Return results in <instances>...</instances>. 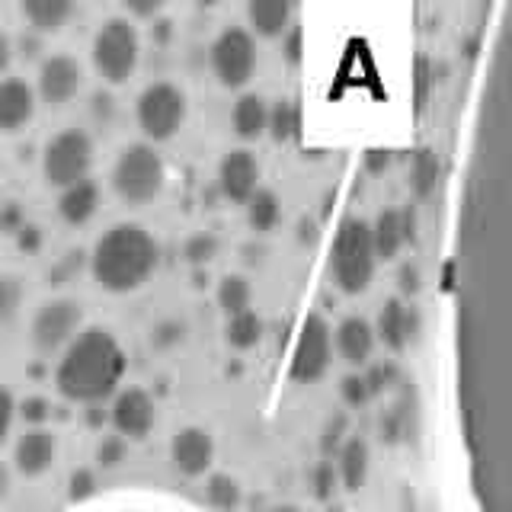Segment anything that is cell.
<instances>
[{
  "mask_svg": "<svg viewBox=\"0 0 512 512\" xmlns=\"http://www.w3.org/2000/svg\"><path fill=\"white\" fill-rule=\"evenodd\" d=\"M442 292L464 500L471 512H512V0H500L477 80Z\"/></svg>",
  "mask_w": 512,
  "mask_h": 512,
  "instance_id": "1",
  "label": "cell"
},
{
  "mask_svg": "<svg viewBox=\"0 0 512 512\" xmlns=\"http://www.w3.org/2000/svg\"><path fill=\"white\" fill-rule=\"evenodd\" d=\"M125 349L109 330L87 327L64 346L55 365V388L71 404L96 407L122 388Z\"/></svg>",
  "mask_w": 512,
  "mask_h": 512,
  "instance_id": "2",
  "label": "cell"
},
{
  "mask_svg": "<svg viewBox=\"0 0 512 512\" xmlns=\"http://www.w3.org/2000/svg\"><path fill=\"white\" fill-rule=\"evenodd\" d=\"M160 263V247L151 231L141 224H116L96 240L90 256V272L106 292H135L154 276Z\"/></svg>",
  "mask_w": 512,
  "mask_h": 512,
  "instance_id": "3",
  "label": "cell"
},
{
  "mask_svg": "<svg viewBox=\"0 0 512 512\" xmlns=\"http://www.w3.org/2000/svg\"><path fill=\"white\" fill-rule=\"evenodd\" d=\"M378 253L372 244V224L346 218L330 247V279L346 295H362L375 279Z\"/></svg>",
  "mask_w": 512,
  "mask_h": 512,
  "instance_id": "4",
  "label": "cell"
},
{
  "mask_svg": "<svg viewBox=\"0 0 512 512\" xmlns=\"http://www.w3.org/2000/svg\"><path fill=\"white\" fill-rule=\"evenodd\" d=\"M167 170L151 144H128L112 164V189L128 205H148L164 189Z\"/></svg>",
  "mask_w": 512,
  "mask_h": 512,
  "instance_id": "5",
  "label": "cell"
},
{
  "mask_svg": "<svg viewBox=\"0 0 512 512\" xmlns=\"http://www.w3.org/2000/svg\"><path fill=\"white\" fill-rule=\"evenodd\" d=\"M138 55H141V42L135 26L122 20V16H112L100 26L93 39V64L106 84H125L128 77L138 68Z\"/></svg>",
  "mask_w": 512,
  "mask_h": 512,
  "instance_id": "6",
  "label": "cell"
},
{
  "mask_svg": "<svg viewBox=\"0 0 512 512\" xmlns=\"http://www.w3.org/2000/svg\"><path fill=\"white\" fill-rule=\"evenodd\" d=\"M135 119L151 141H170L186 122V93L170 80H154L138 96Z\"/></svg>",
  "mask_w": 512,
  "mask_h": 512,
  "instance_id": "7",
  "label": "cell"
},
{
  "mask_svg": "<svg viewBox=\"0 0 512 512\" xmlns=\"http://www.w3.org/2000/svg\"><path fill=\"white\" fill-rule=\"evenodd\" d=\"M333 362V330L320 314H308L298 327L292 359H288V378L295 384H317L330 372Z\"/></svg>",
  "mask_w": 512,
  "mask_h": 512,
  "instance_id": "8",
  "label": "cell"
},
{
  "mask_svg": "<svg viewBox=\"0 0 512 512\" xmlns=\"http://www.w3.org/2000/svg\"><path fill=\"white\" fill-rule=\"evenodd\" d=\"M90 167H93V141L87 132H80V128H64V132H58L45 144L42 170H45V180L52 186L64 189L71 183L87 180Z\"/></svg>",
  "mask_w": 512,
  "mask_h": 512,
  "instance_id": "9",
  "label": "cell"
},
{
  "mask_svg": "<svg viewBox=\"0 0 512 512\" xmlns=\"http://www.w3.org/2000/svg\"><path fill=\"white\" fill-rule=\"evenodd\" d=\"M208 64L224 87H244L256 71V39L244 26L221 29L212 48H208Z\"/></svg>",
  "mask_w": 512,
  "mask_h": 512,
  "instance_id": "10",
  "label": "cell"
},
{
  "mask_svg": "<svg viewBox=\"0 0 512 512\" xmlns=\"http://www.w3.org/2000/svg\"><path fill=\"white\" fill-rule=\"evenodd\" d=\"M80 324H84V311H80L77 301L71 298L48 301L36 311V317H32V346H36L42 356L64 352V346L80 333Z\"/></svg>",
  "mask_w": 512,
  "mask_h": 512,
  "instance_id": "11",
  "label": "cell"
},
{
  "mask_svg": "<svg viewBox=\"0 0 512 512\" xmlns=\"http://www.w3.org/2000/svg\"><path fill=\"white\" fill-rule=\"evenodd\" d=\"M109 423L116 429V436H122L125 442L148 439L157 423V404L151 391L138 388V384L119 388L112 394V404H109Z\"/></svg>",
  "mask_w": 512,
  "mask_h": 512,
  "instance_id": "12",
  "label": "cell"
},
{
  "mask_svg": "<svg viewBox=\"0 0 512 512\" xmlns=\"http://www.w3.org/2000/svg\"><path fill=\"white\" fill-rule=\"evenodd\" d=\"M170 461L183 477H208L215 464V439L202 426H186L170 439Z\"/></svg>",
  "mask_w": 512,
  "mask_h": 512,
  "instance_id": "13",
  "label": "cell"
},
{
  "mask_svg": "<svg viewBox=\"0 0 512 512\" xmlns=\"http://www.w3.org/2000/svg\"><path fill=\"white\" fill-rule=\"evenodd\" d=\"M218 186L224 192V199L247 205L253 192L260 189V160L244 148L231 151L218 167Z\"/></svg>",
  "mask_w": 512,
  "mask_h": 512,
  "instance_id": "14",
  "label": "cell"
},
{
  "mask_svg": "<svg viewBox=\"0 0 512 512\" xmlns=\"http://www.w3.org/2000/svg\"><path fill=\"white\" fill-rule=\"evenodd\" d=\"M39 96L48 106H64L71 103L80 90V64L71 55H52L42 61L39 68Z\"/></svg>",
  "mask_w": 512,
  "mask_h": 512,
  "instance_id": "15",
  "label": "cell"
},
{
  "mask_svg": "<svg viewBox=\"0 0 512 512\" xmlns=\"http://www.w3.org/2000/svg\"><path fill=\"white\" fill-rule=\"evenodd\" d=\"M416 330H420V314H416L404 298H388L381 304L378 320H375V336L388 349L404 352L413 343Z\"/></svg>",
  "mask_w": 512,
  "mask_h": 512,
  "instance_id": "16",
  "label": "cell"
},
{
  "mask_svg": "<svg viewBox=\"0 0 512 512\" xmlns=\"http://www.w3.org/2000/svg\"><path fill=\"white\" fill-rule=\"evenodd\" d=\"M375 327L365 317H343L340 327L333 330V352L349 365H365L375 352Z\"/></svg>",
  "mask_w": 512,
  "mask_h": 512,
  "instance_id": "17",
  "label": "cell"
},
{
  "mask_svg": "<svg viewBox=\"0 0 512 512\" xmlns=\"http://www.w3.org/2000/svg\"><path fill=\"white\" fill-rule=\"evenodd\" d=\"M13 464L23 477L45 474L55 464V436L42 426L26 429L13 445Z\"/></svg>",
  "mask_w": 512,
  "mask_h": 512,
  "instance_id": "18",
  "label": "cell"
},
{
  "mask_svg": "<svg viewBox=\"0 0 512 512\" xmlns=\"http://www.w3.org/2000/svg\"><path fill=\"white\" fill-rule=\"evenodd\" d=\"M413 240V215L404 208H384L372 224V244L378 260H394Z\"/></svg>",
  "mask_w": 512,
  "mask_h": 512,
  "instance_id": "19",
  "label": "cell"
},
{
  "mask_svg": "<svg viewBox=\"0 0 512 512\" xmlns=\"http://www.w3.org/2000/svg\"><path fill=\"white\" fill-rule=\"evenodd\" d=\"M36 109V93L23 77L0 80V132H16L32 119Z\"/></svg>",
  "mask_w": 512,
  "mask_h": 512,
  "instance_id": "20",
  "label": "cell"
},
{
  "mask_svg": "<svg viewBox=\"0 0 512 512\" xmlns=\"http://www.w3.org/2000/svg\"><path fill=\"white\" fill-rule=\"evenodd\" d=\"M336 477H340V487L356 493L365 487L368 480V468H372V455H368V442L359 436L343 439V445L336 448Z\"/></svg>",
  "mask_w": 512,
  "mask_h": 512,
  "instance_id": "21",
  "label": "cell"
},
{
  "mask_svg": "<svg viewBox=\"0 0 512 512\" xmlns=\"http://www.w3.org/2000/svg\"><path fill=\"white\" fill-rule=\"evenodd\" d=\"M96 208H100V186H96L90 176L80 183L64 186L58 196V215L68 224H74V228L87 224L96 215Z\"/></svg>",
  "mask_w": 512,
  "mask_h": 512,
  "instance_id": "22",
  "label": "cell"
},
{
  "mask_svg": "<svg viewBox=\"0 0 512 512\" xmlns=\"http://www.w3.org/2000/svg\"><path fill=\"white\" fill-rule=\"evenodd\" d=\"M266 122H269V106H266L263 96H256V93L237 96V103L231 106L234 135L253 141V138H260L266 132Z\"/></svg>",
  "mask_w": 512,
  "mask_h": 512,
  "instance_id": "23",
  "label": "cell"
},
{
  "mask_svg": "<svg viewBox=\"0 0 512 512\" xmlns=\"http://www.w3.org/2000/svg\"><path fill=\"white\" fill-rule=\"evenodd\" d=\"M292 4L295 0H247L250 26L266 39L282 36L288 29V20H292Z\"/></svg>",
  "mask_w": 512,
  "mask_h": 512,
  "instance_id": "24",
  "label": "cell"
},
{
  "mask_svg": "<svg viewBox=\"0 0 512 512\" xmlns=\"http://www.w3.org/2000/svg\"><path fill=\"white\" fill-rule=\"evenodd\" d=\"M26 20L39 32H55L71 20L74 0H20Z\"/></svg>",
  "mask_w": 512,
  "mask_h": 512,
  "instance_id": "25",
  "label": "cell"
},
{
  "mask_svg": "<svg viewBox=\"0 0 512 512\" xmlns=\"http://www.w3.org/2000/svg\"><path fill=\"white\" fill-rule=\"evenodd\" d=\"M87 512H196L180 503L167 500V496H148V493H132V496H116V500L96 503Z\"/></svg>",
  "mask_w": 512,
  "mask_h": 512,
  "instance_id": "26",
  "label": "cell"
},
{
  "mask_svg": "<svg viewBox=\"0 0 512 512\" xmlns=\"http://www.w3.org/2000/svg\"><path fill=\"white\" fill-rule=\"evenodd\" d=\"M240 500H244V490L240 484L224 471H212L205 477V503L215 512H237Z\"/></svg>",
  "mask_w": 512,
  "mask_h": 512,
  "instance_id": "27",
  "label": "cell"
},
{
  "mask_svg": "<svg viewBox=\"0 0 512 512\" xmlns=\"http://www.w3.org/2000/svg\"><path fill=\"white\" fill-rule=\"evenodd\" d=\"M224 336H228V346L231 349L247 352V349H253L256 343L263 340V317L256 314L253 308L240 311V314H231L228 317V327H224Z\"/></svg>",
  "mask_w": 512,
  "mask_h": 512,
  "instance_id": "28",
  "label": "cell"
},
{
  "mask_svg": "<svg viewBox=\"0 0 512 512\" xmlns=\"http://www.w3.org/2000/svg\"><path fill=\"white\" fill-rule=\"evenodd\" d=\"M247 221H250V228L253 231H272L276 224L282 221V202L279 196L272 189H256L250 202H247Z\"/></svg>",
  "mask_w": 512,
  "mask_h": 512,
  "instance_id": "29",
  "label": "cell"
},
{
  "mask_svg": "<svg viewBox=\"0 0 512 512\" xmlns=\"http://www.w3.org/2000/svg\"><path fill=\"white\" fill-rule=\"evenodd\" d=\"M436 183H439V157L432 154L429 148L416 151L413 154V164H410V189L420 199H426V196H432Z\"/></svg>",
  "mask_w": 512,
  "mask_h": 512,
  "instance_id": "30",
  "label": "cell"
},
{
  "mask_svg": "<svg viewBox=\"0 0 512 512\" xmlns=\"http://www.w3.org/2000/svg\"><path fill=\"white\" fill-rule=\"evenodd\" d=\"M218 308L224 314H240V311H247L250 308V301H253V288L244 276H228V279H221L218 282Z\"/></svg>",
  "mask_w": 512,
  "mask_h": 512,
  "instance_id": "31",
  "label": "cell"
},
{
  "mask_svg": "<svg viewBox=\"0 0 512 512\" xmlns=\"http://www.w3.org/2000/svg\"><path fill=\"white\" fill-rule=\"evenodd\" d=\"M266 132L276 138V141H288L295 138L298 132V106L279 100L276 106H269V122H266Z\"/></svg>",
  "mask_w": 512,
  "mask_h": 512,
  "instance_id": "32",
  "label": "cell"
},
{
  "mask_svg": "<svg viewBox=\"0 0 512 512\" xmlns=\"http://www.w3.org/2000/svg\"><path fill=\"white\" fill-rule=\"evenodd\" d=\"M215 253H218V237H212V234H192L183 244V256H186V263H192V266L208 263Z\"/></svg>",
  "mask_w": 512,
  "mask_h": 512,
  "instance_id": "33",
  "label": "cell"
},
{
  "mask_svg": "<svg viewBox=\"0 0 512 512\" xmlns=\"http://www.w3.org/2000/svg\"><path fill=\"white\" fill-rule=\"evenodd\" d=\"M340 397H343V404H346L349 410L365 407L368 400H372V391H368L365 375H346V378L340 381Z\"/></svg>",
  "mask_w": 512,
  "mask_h": 512,
  "instance_id": "34",
  "label": "cell"
},
{
  "mask_svg": "<svg viewBox=\"0 0 512 512\" xmlns=\"http://www.w3.org/2000/svg\"><path fill=\"white\" fill-rule=\"evenodd\" d=\"M340 487V477H336V468L330 461H320L317 468L311 471V493L317 500H330L333 490Z\"/></svg>",
  "mask_w": 512,
  "mask_h": 512,
  "instance_id": "35",
  "label": "cell"
},
{
  "mask_svg": "<svg viewBox=\"0 0 512 512\" xmlns=\"http://www.w3.org/2000/svg\"><path fill=\"white\" fill-rule=\"evenodd\" d=\"M394 381H397V365H391V362H375L365 372V384H368V391H372V397L391 391Z\"/></svg>",
  "mask_w": 512,
  "mask_h": 512,
  "instance_id": "36",
  "label": "cell"
},
{
  "mask_svg": "<svg viewBox=\"0 0 512 512\" xmlns=\"http://www.w3.org/2000/svg\"><path fill=\"white\" fill-rule=\"evenodd\" d=\"M16 416H20V420H26L32 429L36 426H42L48 416H52V404H48L45 397H26V400H20V404H16Z\"/></svg>",
  "mask_w": 512,
  "mask_h": 512,
  "instance_id": "37",
  "label": "cell"
},
{
  "mask_svg": "<svg viewBox=\"0 0 512 512\" xmlns=\"http://www.w3.org/2000/svg\"><path fill=\"white\" fill-rule=\"evenodd\" d=\"M125 452H128V442L122 436H109L100 442V452H96V461L103 464V468H116V464L125 461Z\"/></svg>",
  "mask_w": 512,
  "mask_h": 512,
  "instance_id": "38",
  "label": "cell"
},
{
  "mask_svg": "<svg viewBox=\"0 0 512 512\" xmlns=\"http://www.w3.org/2000/svg\"><path fill=\"white\" fill-rule=\"evenodd\" d=\"M68 493H71L74 503H87L90 496L96 493V477H93V471H87V468L74 471L71 484H68Z\"/></svg>",
  "mask_w": 512,
  "mask_h": 512,
  "instance_id": "39",
  "label": "cell"
},
{
  "mask_svg": "<svg viewBox=\"0 0 512 512\" xmlns=\"http://www.w3.org/2000/svg\"><path fill=\"white\" fill-rule=\"evenodd\" d=\"M13 420H16V400L7 388H0V445L7 442Z\"/></svg>",
  "mask_w": 512,
  "mask_h": 512,
  "instance_id": "40",
  "label": "cell"
},
{
  "mask_svg": "<svg viewBox=\"0 0 512 512\" xmlns=\"http://www.w3.org/2000/svg\"><path fill=\"white\" fill-rule=\"evenodd\" d=\"M23 224H26V215H23V208L16 202H7L4 208H0V231H4V234H16Z\"/></svg>",
  "mask_w": 512,
  "mask_h": 512,
  "instance_id": "41",
  "label": "cell"
},
{
  "mask_svg": "<svg viewBox=\"0 0 512 512\" xmlns=\"http://www.w3.org/2000/svg\"><path fill=\"white\" fill-rule=\"evenodd\" d=\"M13 237H16V247H20L23 253H39L42 240H45V237H42V231L36 228V224H29V221H26L23 228L16 231Z\"/></svg>",
  "mask_w": 512,
  "mask_h": 512,
  "instance_id": "42",
  "label": "cell"
},
{
  "mask_svg": "<svg viewBox=\"0 0 512 512\" xmlns=\"http://www.w3.org/2000/svg\"><path fill=\"white\" fill-rule=\"evenodd\" d=\"M397 285L404 295H416L420 292V269H416V263H404L397 272Z\"/></svg>",
  "mask_w": 512,
  "mask_h": 512,
  "instance_id": "43",
  "label": "cell"
},
{
  "mask_svg": "<svg viewBox=\"0 0 512 512\" xmlns=\"http://www.w3.org/2000/svg\"><path fill=\"white\" fill-rule=\"evenodd\" d=\"M16 301H20V288H16L13 282H0V317H7Z\"/></svg>",
  "mask_w": 512,
  "mask_h": 512,
  "instance_id": "44",
  "label": "cell"
},
{
  "mask_svg": "<svg viewBox=\"0 0 512 512\" xmlns=\"http://www.w3.org/2000/svg\"><path fill=\"white\" fill-rule=\"evenodd\" d=\"M122 4L128 7V13H135V16H154L160 7L167 4V0H122Z\"/></svg>",
  "mask_w": 512,
  "mask_h": 512,
  "instance_id": "45",
  "label": "cell"
},
{
  "mask_svg": "<svg viewBox=\"0 0 512 512\" xmlns=\"http://www.w3.org/2000/svg\"><path fill=\"white\" fill-rule=\"evenodd\" d=\"M10 61H13V45H10V39L4 36V32H0V80H4Z\"/></svg>",
  "mask_w": 512,
  "mask_h": 512,
  "instance_id": "46",
  "label": "cell"
},
{
  "mask_svg": "<svg viewBox=\"0 0 512 512\" xmlns=\"http://www.w3.org/2000/svg\"><path fill=\"white\" fill-rule=\"evenodd\" d=\"M298 52H301V32L295 29V32H292V39H285V58L298 61Z\"/></svg>",
  "mask_w": 512,
  "mask_h": 512,
  "instance_id": "47",
  "label": "cell"
},
{
  "mask_svg": "<svg viewBox=\"0 0 512 512\" xmlns=\"http://www.w3.org/2000/svg\"><path fill=\"white\" fill-rule=\"evenodd\" d=\"M7 493H10V468L7 464H0V503L7 500Z\"/></svg>",
  "mask_w": 512,
  "mask_h": 512,
  "instance_id": "48",
  "label": "cell"
},
{
  "mask_svg": "<svg viewBox=\"0 0 512 512\" xmlns=\"http://www.w3.org/2000/svg\"><path fill=\"white\" fill-rule=\"evenodd\" d=\"M272 512H298V509H292V506H279V509H272Z\"/></svg>",
  "mask_w": 512,
  "mask_h": 512,
  "instance_id": "49",
  "label": "cell"
},
{
  "mask_svg": "<svg viewBox=\"0 0 512 512\" xmlns=\"http://www.w3.org/2000/svg\"><path fill=\"white\" fill-rule=\"evenodd\" d=\"M199 4H202V7H212V4H218V0H199Z\"/></svg>",
  "mask_w": 512,
  "mask_h": 512,
  "instance_id": "50",
  "label": "cell"
},
{
  "mask_svg": "<svg viewBox=\"0 0 512 512\" xmlns=\"http://www.w3.org/2000/svg\"><path fill=\"white\" fill-rule=\"evenodd\" d=\"M327 512H343V506H327Z\"/></svg>",
  "mask_w": 512,
  "mask_h": 512,
  "instance_id": "51",
  "label": "cell"
}]
</instances>
